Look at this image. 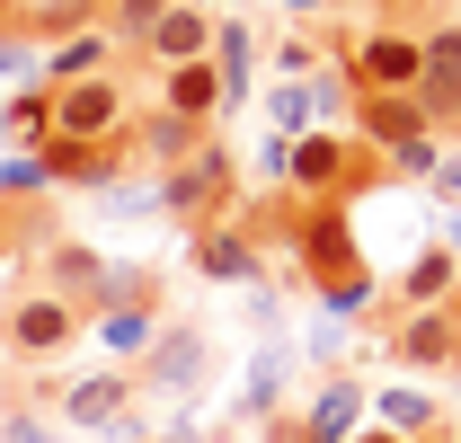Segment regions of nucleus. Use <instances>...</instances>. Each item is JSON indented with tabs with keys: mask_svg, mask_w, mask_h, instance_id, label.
I'll list each match as a JSON object with an SVG mask.
<instances>
[{
	"mask_svg": "<svg viewBox=\"0 0 461 443\" xmlns=\"http://www.w3.org/2000/svg\"><path fill=\"white\" fill-rule=\"evenodd\" d=\"M338 62L355 80V98H417V80H426V27L373 18V27H355L338 45Z\"/></svg>",
	"mask_w": 461,
	"mask_h": 443,
	"instance_id": "nucleus-1",
	"label": "nucleus"
},
{
	"mask_svg": "<svg viewBox=\"0 0 461 443\" xmlns=\"http://www.w3.org/2000/svg\"><path fill=\"white\" fill-rule=\"evenodd\" d=\"M160 213H169L177 231H204V222L240 213V160L222 151V133H213L195 160H177L169 177H160Z\"/></svg>",
	"mask_w": 461,
	"mask_h": 443,
	"instance_id": "nucleus-2",
	"label": "nucleus"
},
{
	"mask_svg": "<svg viewBox=\"0 0 461 443\" xmlns=\"http://www.w3.org/2000/svg\"><path fill=\"white\" fill-rule=\"evenodd\" d=\"M80 337H89V320H80L71 302H54L45 284H18L9 311H0V355H9V364H54Z\"/></svg>",
	"mask_w": 461,
	"mask_h": 443,
	"instance_id": "nucleus-3",
	"label": "nucleus"
},
{
	"mask_svg": "<svg viewBox=\"0 0 461 443\" xmlns=\"http://www.w3.org/2000/svg\"><path fill=\"white\" fill-rule=\"evenodd\" d=\"M169 329V311H160V276H142V267H124V284H115V302L89 320V337L107 346V364H142V346Z\"/></svg>",
	"mask_w": 461,
	"mask_h": 443,
	"instance_id": "nucleus-4",
	"label": "nucleus"
},
{
	"mask_svg": "<svg viewBox=\"0 0 461 443\" xmlns=\"http://www.w3.org/2000/svg\"><path fill=\"white\" fill-rule=\"evenodd\" d=\"M373 168L382 160H373L364 142H346V133H302V142L285 151V177L302 186V204H338V195H355Z\"/></svg>",
	"mask_w": 461,
	"mask_h": 443,
	"instance_id": "nucleus-5",
	"label": "nucleus"
},
{
	"mask_svg": "<svg viewBox=\"0 0 461 443\" xmlns=\"http://www.w3.org/2000/svg\"><path fill=\"white\" fill-rule=\"evenodd\" d=\"M124 124H133V89L124 80H71L54 89V142H89V151H115L124 142Z\"/></svg>",
	"mask_w": 461,
	"mask_h": 443,
	"instance_id": "nucleus-6",
	"label": "nucleus"
},
{
	"mask_svg": "<svg viewBox=\"0 0 461 443\" xmlns=\"http://www.w3.org/2000/svg\"><path fill=\"white\" fill-rule=\"evenodd\" d=\"M213 373V337L195 329V320H169V329L142 346V364H133V390H151V399H195Z\"/></svg>",
	"mask_w": 461,
	"mask_h": 443,
	"instance_id": "nucleus-7",
	"label": "nucleus"
},
{
	"mask_svg": "<svg viewBox=\"0 0 461 443\" xmlns=\"http://www.w3.org/2000/svg\"><path fill=\"white\" fill-rule=\"evenodd\" d=\"M27 284H45V293H54V302H71L80 320H98V311L115 302V284H124V267H115V258H98L89 240H54V249L36 258V276H27Z\"/></svg>",
	"mask_w": 461,
	"mask_h": 443,
	"instance_id": "nucleus-8",
	"label": "nucleus"
},
{
	"mask_svg": "<svg viewBox=\"0 0 461 443\" xmlns=\"http://www.w3.org/2000/svg\"><path fill=\"white\" fill-rule=\"evenodd\" d=\"M417 115L426 133H461V18H435L426 27V80H417Z\"/></svg>",
	"mask_w": 461,
	"mask_h": 443,
	"instance_id": "nucleus-9",
	"label": "nucleus"
},
{
	"mask_svg": "<svg viewBox=\"0 0 461 443\" xmlns=\"http://www.w3.org/2000/svg\"><path fill=\"white\" fill-rule=\"evenodd\" d=\"M133 373L107 364V373H80V382L62 390V426H80V435H133Z\"/></svg>",
	"mask_w": 461,
	"mask_h": 443,
	"instance_id": "nucleus-10",
	"label": "nucleus"
},
{
	"mask_svg": "<svg viewBox=\"0 0 461 443\" xmlns=\"http://www.w3.org/2000/svg\"><path fill=\"white\" fill-rule=\"evenodd\" d=\"M213 133L204 124H186V115H169V107H133V124H124V151L151 168V177H169L177 160H195Z\"/></svg>",
	"mask_w": 461,
	"mask_h": 443,
	"instance_id": "nucleus-11",
	"label": "nucleus"
},
{
	"mask_svg": "<svg viewBox=\"0 0 461 443\" xmlns=\"http://www.w3.org/2000/svg\"><path fill=\"white\" fill-rule=\"evenodd\" d=\"M373 417V390H355L346 373H329V382L302 399V417H293V443H355V426Z\"/></svg>",
	"mask_w": 461,
	"mask_h": 443,
	"instance_id": "nucleus-12",
	"label": "nucleus"
},
{
	"mask_svg": "<svg viewBox=\"0 0 461 443\" xmlns=\"http://www.w3.org/2000/svg\"><path fill=\"white\" fill-rule=\"evenodd\" d=\"M391 355H400L408 373H461V329H453V311H400Z\"/></svg>",
	"mask_w": 461,
	"mask_h": 443,
	"instance_id": "nucleus-13",
	"label": "nucleus"
},
{
	"mask_svg": "<svg viewBox=\"0 0 461 443\" xmlns=\"http://www.w3.org/2000/svg\"><path fill=\"white\" fill-rule=\"evenodd\" d=\"M195 276H213V284H258V231H249L240 213L204 222V231H195Z\"/></svg>",
	"mask_w": 461,
	"mask_h": 443,
	"instance_id": "nucleus-14",
	"label": "nucleus"
},
{
	"mask_svg": "<svg viewBox=\"0 0 461 443\" xmlns=\"http://www.w3.org/2000/svg\"><path fill=\"white\" fill-rule=\"evenodd\" d=\"M213 54V18H204V9H160V27H151V36H142V62H151V71H177V62H204Z\"/></svg>",
	"mask_w": 461,
	"mask_h": 443,
	"instance_id": "nucleus-15",
	"label": "nucleus"
},
{
	"mask_svg": "<svg viewBox=\"0 0 461 443\" xmlns=\"http://www.w3.org/2000/svg\"><path fill=\"white\" fill-rule=\"evenodd\" d=\"M160 107L213 133V124H222V71H213V54H204V62H177V71H160Z\"/></svg>",
	"mask_w": 461,
	"mask_h": 443,
	"instance_id": "nucleus-16",
	"label": "nucleus"
},
{
	"mask_svg": "<svg viewBox=\"0 0 461 443\" xmlns=\"http://www.w3.org/2000/svg\"><path fill=\"white\" fill-rule=\"evenodd\" d=\"M426 133V115H417V98H355V142L373 151V160H391V151H408Z\"/></svg>",
	"mask_w": 461,
	"mask_h": 443,
	"instance_id": "nucleus-17",
	"label": "nucleus"
},
{
	"mask_svg": "<svg viewBox=\"0 0 461 443\" xmlns=\"http://www.w3.org/2000/svg\"><path fill=\"white\" fill-rule=\"evenodd\" d=\"M453 293H461V249H453V240L417 249V267L400 276V311H444Z\"/></svg>",
	"mask_w": 461,
	"mask_h": 443,
	"instance_id": "nucleus-18",
	"label": "nucleus"
},
{
	"mask_svg": "<svg viewBox=\"0 0 461 443\" xmlns=\"http://www.w3.org/2000/svg\"><path fill=\"white\" fill-rule=\"evenodd\" d=\"M115 71V36L107 27H71L62 36V54L45 62V89H71V80H107Z\"/></svg>",
	"mask_w": 461,
	"mask_h": 443,
	"instance_id": "nucleus-19",
	"label": "nucleus"
},
{
	"mask_svg": "<svg viewBox=\"0 0 461 443\" xmlns=\"http://www.w3.org/2000/svg\"><path fill=\"white\" fill-rule=\"evenodd\" d=\"M115 160H124V142L115 151H89V142H36V168H45V186H98V177H115Z\"/></svg>",
	"mask_w": 461,
	"mask_h": 443,
	"instance_id": "nucleus-20",
	"label": "nucleus"
},
{
	"mask_svg": "<svg viewBox=\"0 0 461 443\" xmlns=\"http://www.w3.org/2000/svg\"><path fill=\"white\" fill-rule=\"evenodd\" d=\"M213 71H222V107H240L249 71H258V27L249 18H213Z\"/></svg>",
	"mask_w": 461,
	"mask_h": 443,
	"instance_id": "nucleus-21",
	"label": "nucleus"
},
{
	"mask_svg": "<svg viewBox=\"0 0 461 443\" xmlns=\"http://www.w3.org/2000/svg\"><path fill=\"white\" fill-rule=\"evenodd\" d=\"M373 417H382V435H400V443H426V435H435V399H426L417 382L373 390Z\"/></svg>",
	"mask_w": 461,
	"mask_h": 443,
	"instance_id": "nucleus-22",
	"label": "nucleus"
},
{
	"mask_svg": "<svg viewBox=\"0 0 461 443\" xmlns=\"http://www.w3.org/2000/svg\"><path fill=\"white\" fill-rule=\"evenodd\" d=\"M45 133H54V89L45 80H27V89L0 98V142H45Z\"/></svg>",
	"mask_w": 461,
	"mask_h": 443,
	"instance_id": "nucleus-23",
	"label": "nucleus"
},
{
	"mask_svg": "<svg viewBox=\"0 0 461 443\" xmlns=\"http://www.w3.org/2000/svg\"><path fill=\"white\" fill-rule=\"evenodd\" d=\"M230 408H240L249 426H267V417L285 408V355H276V346H267V355L249 364V382H240V399H230Z\"/></svg>",
	"mask_w": 461,
	"mask_h": 443,
	"instance_id": "nucleus-24",
	"label": "nucleus"
},
{
	"mask_svg": "<svg viewBox=\"0 0 461 443\" xmlns=\"http://www.w3.org/2000/svg\"><path fill=\"white\" fill-rule=\"evenodd\" d=\"M160 9H169V0H98V27H107L115 45H142V36L160 27Z\"/></svg>",
	"mask_w": 461,
	"mask_h": 443,
	"instance_id": "nucleus-25",
	"label": "nucleus"
},
{
	"mask_svg": "<svg viewBox=\"0 0 461 443\" xmlns=\"http://www.w3.org/2000/svg\"><path fill=\"white\" fill-rule=\"evenodd\" d=\"M320 80H285V89H276V124H285V142H302V133H311V124H320Z\"/></svg>",
	"mask_w": 461,
	"mask_h": 443,
	"instance_id": "nucleus-26",
	"label": "nucleus"
},
{
	"mask_svg": "<svg viewBox=\"0 0 461 443\" xmlns=\"http://www.w3.org/2000/svg\"><path fill=\"white\" fill-rule=\"evenodd\" d=\"M276 71H285V80H320V45H311V36H285V45H276Z\"/></svg>",
	"mask_w": 461,
	"mask_h": 443,
	"instance_id": "nucleus-27",
	"label": "nucleus"
},
{
	"mask_svg": "<svg viewBox=\"0 0 461 443\" xmlns=\"http://www.w3.org/2000/svg\"><path fill=\"white\" fill-rule=\"evenodd\" d=\"M0 195H18V204L45 195V168H36V160H9V168H0Z\"/></svg>",
	"mask_w": 461,
	"mask_h": 443,
	"instance_id": "nucleus-28",
	"label": "nucleus"
},
{
	"mask_svg": "<svg viewBox=\"0 0 461 443\" xmlns=\"http://www.w3.org/2000/svg\"><path fill=\"white\" fill-rule=\"evenodd\" d=\"M435 195L461 204V142H444V160H435Z\"/></svg>",
	"mask_w": 461,
	"mask_h": 443,
	"instance_id": "nucleus-29",
	"label": "nucleus"
},
{
	"mask_svg": "<svg viewBox=\"0 0 461 443\" xmlns=\"http://www.w3.org/2000/svg\"><path fill=\"white\" fill-rule=\"evenodd\" d=\"M0 443H45V426H36V408H9V417H0Z\"/></svg>",
	"mask_w": 461,
	"mask_h": 443,
	"instance_id": "nucleus-30",
	"label": "nucleus"
},
{
	"mask_svg": "<svg viewBox=\"0 0 461 443\" xmlns=\"http://www.w3.org/2000/svg\"><path fill=\"white\" fill-rule=\"evenodd\" d=\"M142 443H204L195 426H160V435H142Z\"/></svg>",
	"mask_w": 461,
	"mask_h": 443,
	"instance_id": "nucleus-31",
	"label": "nucleus"
},
{
	"mask_svg": "<svg viewBox=\"0 0 461 443\" xmlns=\"http://www.w3.org/2000/svg\"><path fill=\"white\" fill-rule=\"evenodd\" d=\"M285 9H293V18H311V9H320V18H329V0H285Z\"/></svg>",
	"mask_w": 461,
	"mask_h": 443,
	"instance_id": "nucleus-32",
	"label": "nucleus"
},
{
	"mask_svg": "<svg viewBox=\"0 0 461 443\" xmlns=\"http://www.w3.org/2000/svg\"><path fill=\"white\" fill-rule=\"evenodd\" d=\"M355 443H400V435H382V426H364V435H355Z\"/></svg>",
	"mask_w": 461,
	"mask_h": 443,
	"instance_id": "nucleus-33",
	"label": "nucleus"
},
{
	"mask_svg": "<svg viewBox=\"0 0 461 443\" xmlns=\"http://www.w3.org/2000/svg\"><path fill=\"white\" fill-rule=\"evenodd\" d=\"M426 9H444V18H453V9H461V0H426Z\"/></svg>",
	"mask_w": 461,
	"mask_h": 443,
	"instance_id": "nucleus-34",
	"label": "nucleus"
},
{
	"mask_svg": "<svg viewBox=\"0 0 461 443\" xmlns=\"http://www.w3.org/2000/svg\"><path fill=\"white\" fill-rule=\"evenodd\" d=\"M444 311H453V329H461V293H453V302H444Z\"/></svg>",
	"mask_w": 461,
	"mask_h": 443,
	"instance_id": "nucleus-35",
	"label": "nucleus"
}]
</instances>
